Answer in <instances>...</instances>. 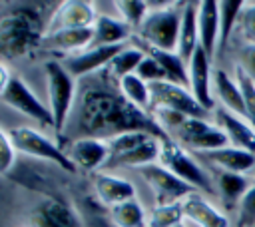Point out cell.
I'll list each match as a JSON object with an SVG mask.
<instances>
[{
	"mask_svg": "<svg viewBox=\"0 0 255 227\" xmlns=\"http://www.w3.org/2000/svg\"><path fill=\"white\" fill-rule=\"evenodd\" d=\"M16 149L24 155L36 157V159H44V161H52L54 165H58L60 169L68 171V173H76L78 167L72 163V159L68 157V153L58 147L50 137H46L42 131H38L36 127H28V125H16L12 129H8Z\"/></svg>",
	"mask_w": 255,
	"mask_h": 227,
	"instance_id": "cell-6",
	"label": "cell"
},
{
	"mask_svg": "<svg viewBox=\"0 0 255 227\" xmlns=\"http://www.w3.org/2000/svg\"><path fill=\"white\" fill-rule=\"evenodd\" d=\"M92 187H94L98 199L110 209L124 203V201L137 197V189H135L133 181H129L122 175H116L112 171L92 173Z\"/></svg>",
	"mask_w": 255,
	"mask_h": 227,
	"instance_id": "cell-16",
	"label": "cell"
},
{
	"mask_svg": "<svg viewBox=\"0 0 255 227\" xmlns=\"http://www.w3.org/2000/svg\"><path fill=\"white\" fill-rule=\"evenodd\" d=\"M235 64L255 82V44H243L237 52Z\"/></svg>",
	"mask_w": 255,
	"mask_h": 227,
	"instance_id": "cell-40",
	"label": "cell"
},
{
	"mask_svg": "<svg viewBox=\"0 0 255 227\" xmlns=\"http://www.w3.org/2000/svg\"><path fill=\"white\" fill-rule=\"evenodd\" d=\"M18 149L8 133V129H2L0 131V165H2V171L8 173L14 165H16V157H18Z\"/></svg>",
	"mask_w": 255,
	"mask_h": 227,
	"instance_id": "cell-37",
	"label": "cell"
},
{
	"mask_svg": "<svg viewBox=\"0 0 255 227\" xmlns=\"http://www.w3.org/2000/svg\"><path fill=\"white\" fill-rule=\"evenodd\" d=\"M110 219L116 227H145L147 223V211L141 205V201L129 199L110 209Z\"/></svg>",
	"mask_w": 255,
	"mask_h": 227,
	"instance_id": "cell-29",
	"label": "cell"
},
{
	"mask_svg": "<svg viewBox=\"0 0 255 227\" xmlns=\"http://www.w3.org/2000/svg\"><path fill=\"white\" fill-rule=\"evenodd\" d=\"M0 98H2V102L6 106H10L12 110L24 114L32 121H36L40 125H48V127L54 129V117H52V114L48 110V104H42L38 100V96L30 90V86L20 76L12 78L8 88L4 92H0Z\"/></svg>",
	"mask_w": 255,
	"mask_h": 227,
	"instance_id": "cell-10",
	"label": "cell"
},
{
	"mask_svg": "<svg viewBox=\"0 0 255 227\" xmlns=\"http://www.w3.org/2000/svg\"><path fill=\"white\" fill-rule=\"evenodd\" d=\"M151 58L157 60V64L161 66L163 74H165V82L177 84V86H185L189 88V70H187V62L177 54V52H167V50H155V48H143Z\"/></svg>",
	"mask_w": 255,
	"mask_h": 227,
	"instance_id": "cell-28",
	"label": "cell"
},
{
	"mask_svg": "<svg viewBox=\"0 0 255 227\" xmlns=\"http://www.w3.org/2000/svg\"><path fill=\"white\" fill-rule=\"evenodd\" d=\"M137 177L143 181L147 191L151 193L155 205H171V203H181L193 187H189L185 181H181L177 175H173L169 169H165L159 161L135 169Z\"/></svg>",
	"mask_w": 255,
	"mask_h": 227,
	"instance_id": "cell-7",
	"label": "cell"
},
{
	"mask_svg": "<svg viewBox=\"0 0 255 227\" xmlns=\"http://www.w3.org/2000/svg\"><path fill=\"white\" fill-rule=\"evenodd\" d=\"M213 121L227 135L229 145L255 153V127L245 117L217 106L213 110Z\"/></svg>",
	"mask_w": 255,
	"mask_h": 227,
	"instance_id": "cell-17",
	"label": "cell"
},
{
	"mask_svg": "<svg viewBox=\"0 0 255 227\" xmlns=\"http://www.w3.org/2000/svg\"><path fill=\"white\" fill-rule=\"evenodd\" d=\"M189 92L193 98L207 110H215V98H213V68H211V58L197 48V52L191 56L189 64Z\"/></svg>",
	"mask_w": 255,
	"mask_h": 227,
	"instance_id": "cell-15",
	"label": "cell"
},
{
	"mask_svg": "<svg viewBox=\"0 0 255 227\" xmlns=\"http://www.w3.org/2000/svg\"><path fill=\"white\" fill-rule=\"evenodd\" d=\"M149 92H151V112L161 108V110H171V112L183 114L187 117H205L207 119V115H209V112L193 98V94L185 86H177V84L161 80V82L149 84Z\"/></svg>",
	"mask_w": 255,
	"mask_h": 227,
	"instance_id": "cell-9",
	"label": "cell"
},
{
	"mask_svg": "<svg viewBox=\"0 0 255 227\" xmlns=\"http://www.w3.org/2000/svg\"><path fill=\"white\" fill-rule=\"evenodd\" d=\"M175 227H187V225H185V223H183V221H181V223H177V225H175Z\"/></svg>",
	"mask_w": 255,
	"mask_h": 227,
	"instance_id": "cell-42",
	"label": "cell"
},
{
	"mask_svg": "<svg viewBox=\"0 0 255 227\" xmlns=\"http://www.w3.org/2000/svg\"><path fill=\"white\" fill-rule=\"evenodd\" d=\"M253 179H255V169H253Z\"/></svg>",
	"mask_w": 255,
	"mask_h": 227,
	"instance_id": "cell-43",
	"label": "cell"
},
{
	"mask_svg": "<svg viewBox=\"0 0 255 227\" xmlns=\"http://www.w3.org/2000/svg\"><path fill=\"white\" fill-rule=\"evenodd\" d=\"M245 2L241 0H223L219 2V46H225L239 26V18Z\"/></svg>",
	"mask_w": 255,
	"mask_h": 227,
	"instance_id": "cell-31",
	"label": "cell"
},
{
	"mask_svg": "<svg viewBox=\"0 0 255 227\" xmlns=\"http://www.w3.org/2000/svg\"><path fill=\"white\" fill-rule=\"evenodd\" d=\"M161 141L163 139H157V137H151L147 139L145 143H141L139 147L124 153V155H118V157H112L106 165V169L102 171H114V169H139V167H145V165H151V163H157L159 161V153H161Z\"/></svg>",
	"mask_w": 255,
	"mask_h": 227,
	"instance_id": "cell-24",
	"label": "cell"
},
{
	"mask_svg": "<svg viewBox=\"0 0 255 227\" xmlns=\"http://www.w3.org/2000/svg\"><path fill=\"white\" fill-rule=\"evenodd\" d=\"M233 76L237 80V86L243 96V106H245V119L255 127V82L235 64L233 66Z\"/></svg>",
	"mask_w": 255,
	"mask_h": 227,
	"instance_id": "cell-34",
	"label": "cell"
},
{
	"mask_svg": "<svg viewBox=\"0 0 255 227\" xmlns=\"http://www.w3.org/2000/svg\"><path fill=\"white\" fill-rule=\"evenodd\" d=\"M159 163L169 169L173 175H177L181 181H185L189 187H193L199 193H215L213 177L207 171V165L197 157L191 155L187 147L177 143L175 139H163L161 141V153Z\"/></svg>",
	"mask_w": 255,
	"mask_h": 227,
	"instance_id": "cell-5",
	"label": "cell"
},
{
	"mask_svg": "<svg viewBox=\"0 0 255 227\" xmlns=\"http://www.w3.org/2000/svg\"><path fill=\"white\" fill-rule=\"evenodd\" d=\"M237 219L239 227H255V181L237 205Z\"/></svg>",
	"mask_w": 255,
	"mask_h": 227,
	"instance_id": "cell-36",
	"label": "cell"
},
{
	"mask_svg": "<svg viewBox=\"0 0 255 227\" xmlns=\"http://www.w3.org/2000/svg\"><path fill=\"white\" fill-rule=\"evenodd\" d=\"M143 58H145L143 46L128 44V46L106 66V70H102V72H104L110 80H114V82L118 84L122 78L129 76V74H135L137 68H139V64L143 62Z\"/></svg>",
	"mask_w": 255,
	"mask_h": 227,
	"instance_id": "cell-27",
	"label": "cell"
},
{
	"mask_svg": "<svg viewBox=\"0 0 255 227\" xmlns=\"http://www.w3.org/2000/svg\"><path fill=\"white\" fill-rule=\"evenodd\" d=\"M181 213L187 227H231L229 215L199 191H191L181 201Z\"/></svg>",
	"mask_w": 255,
	"mask_h": 227,
	"instance_id": "cell-11",
	"label": "cell"
},
{
	"mask_svg": "<svg viewBox=\"0 0 255 227\" xmlns=\"http://www.w3.org/2000/svg\"><path fill=\"white\" fill-rule=\"evenodd\" d=\"M143 82H147V84H155V82H161V80H165V74H163V70H161V66L157 64V60L155 58H151L147 52H145V58H143V62L139 64V68H137V72H135Z\"/></svg>",
	"mask_w": 255,
	"mask_h": 227,
	"instance_id": "cell-38",
	"label": "cell"
},
{
	"mask_svg": "<svg viewBox=\"0 0 255 227\" xmlns=\"http://www.w3.org/2000/svg\"><path fill=\"white\" fill-rule=\"evenodd\" d=\"M239 28H241V36L245 38V44H255V2H247L243 6Z\"/></svg>",
	"mask_w": 255,
	"mask_h": 227,
	"instance_id": "cell-39",
	"label": "cell"
},
{
	"mask_svg": "<svg viewBox=\"0 0 255 227\" xmlns=\"http://www.w3.org/2000/svg\"><path fill=\"white\" fill-rule=\"evenodd\" d=\"M48 110L54 117V131L62 133L70 121L76 106V80L58 60H48L44 64Z\"/></svg>",
	"mask_w": 255,
	"mask_h": 227,
	"instance_id": "cell-4",
	"label": "cell"
},
{
	"mask_svg": "<svg viewBox=\"0 0 255 227\" xmlns=\"http://www.w3.org/2000/svg\"><path fill=\"white\" fill-rule=\"evenodd\" d=\"M169 139H175L193 153L213 151L229 145L227 135L217 127V123L207 121L205 117H185V121L169 135Z\"/></svg>",
	"mask_w": 255,
	"mask_h": 227,
	"instance_id": "cell-8",
	"label": "cell"
},
{
	"mask_svg": "<svg viewBox=\"0 0 255 227\" xmlns=\"http://www.w3.org/2000/svg\"><path fill=\"white\" fill-rule=\"evenodd\" d=\"M211 177H213L215 195L221 199L225 207H237L241 197L247 193V189L255 181L245 173H231L223 169H211Z\"/></svg>",
	"mask_w": 255,
	"mask_h": 227,
	"instance_id": "cell-20",
	"label": "cell"
},
{
	"mask_svg": "<svg viewBox=\"0 0 255 227\" xmlns=\"http://www.w3.org/2000/svg\"><path fill=\"white\" fill-rule=\"evenodd\" d=\"M183 6L185 2L149 4V14L135 30V38L143 42V48H155L167 52L177 50Z\"/></svg>",
	"mask_w": 255,
	"mask_h": 227,
	"instance_id": "cell-2",
	"label": "cell"
},
{
	"mask_svg": "<svg viewBox=\"0 0 255 227\" xmlns=\"http://www.w3.org/2000/svg\"><path fill=\"white\" fill-rule=\"evenodd\" d=\"M98 14H100L98 6L92 2H84V0L62 2L54 10L52 18L48 20L46 34L56 30H68V28H94Z\"/></svg>",
	"mask_w": 255,
	"mask_h": 227,
	"instance_id": "cell-13",
	"label": "cell"
},
{
	"mask_svg": "<svg viewBox=\"0 0 255 227\" xmlns=\"http://www.w3.org/2000/svg\"><path fill=\"white\" fill-rule=\"evenodd\" d=\"M78 215L58 197H44L32 211L30 227H78Z\"/></svg>",
	"mask_w": 255,
	"mask_h": 227,
	"instance_id": "cell-19",
	"label": "cell"
},
{
	"mask_svg": "<svg viewBox=\"0 0 255 227\" xmlns=\"http://www.w3.org/2000/svg\"><path fill=\"white\" fill-rule=\"evenodd\" d=\"M12 72H10V66L6 64V60L0 62V92H4L8 88V84L12 82Z\"/></svg>",
	"mask_w": 255,
	"mask_h": 227,
	"instance_id": "cell-41",
	"label": "cell"
},
{
	"mask_svg": "<svg viewBox=\"0 0 255 227\" xmlns=\"http://www.w3.org/2000/svg\"><path fill=\"white\" fill-rule=\"evenodd\" d=\"M118 16L131 28L137 30L141 26V22L145 20V16L149 14V2H141V0H120L114 2Z\"/></svg>",
	"mask_w": 255,
	"mask_h": 227,
	"instance_id": "cell-33",
	"label": "cell"
},
{
	"mask_svg": "<svg viewBox=\"0 0 255 227\" xmlns=\"http://www.w3.org/2000/svg\"><path fill=\"white\" fill-rule=\"evenodd\" d=\"M28 227H30V225H28Z\"/></svg>",
	"mask_w": 255,
	"mask_h": 227,
	"instance_id": "cell-44",
	"label": "cell"
},
{
	"mask_svg": "<svg viewBox=\"0 0 255 227\" xmlns=\"http://www.w3.org/2000/svg\"><path fill=\"white\" fill-rule=\"evenodd\" d=\"M197 28H199V48L213 58L219 46V2L203 0L197 8Z\"/></svg>",
	"mask_w": 255,
	"mask_h": 227,
	"instance_id": "cell-21",
	"label": "cell"
},
{
	"mask_svg": "<svg viewBox=\"0 0 255 227\" xmlns=\"http://www.w3.org/2000/svg\"><path fill=\"white\" fill-rule=\"evenodd\" d=\"M213 98L219 102L221 108L245 117V106H243V96L237 86V80L233 74H229L223 68L213 70Z\"/></svg>",
	"mask_w": 255,
	"mask_h": 227,
	"instance_id": "cell-23",
	"label": "cell"
},
{
	"mask_svg": "<svg viewBox=\"0 0 255 227\" xmlns=\"http://www.w3.org/2000/svg\"><path fill=\"white\" fill-rule=\"evenodd\" d=\"M44 36V24L40 20L38 10L18 6L16 10H8L2 14L0 38L4 54L20 56L30 48L42 44Z\"/></svg>",
	"mask_w": 255,
	"mask_h": 227,
	"instance_id": "cell-3",
	"label": "cell"
},
{
	"mask_svg": "<svg viewBox=\"0 0 255 227\" xmlns=\"http://www.w3.org/2000/svg\"><path fill=\"white\" fill-rule=\"evenodd\" d=\"M197 8L199 2H185L181 14V28L177 38V54L189 64L191 56L199 48V28H197Z\"/></svg>",
	"mask_w": 255,
	"mask_h": 227,
	"instance_id": "cell-26",
	"label": "cell"
},
{
	"mask_svg": "<svg viewBox=\"0 0 255 227\" xmlns=\"http://www.w3.org/2000/svg\"><path fill=\"white\" fill-rule=\"evenodd\" d=\"M155 135L147 133V131H128V133H122V135H116L112 139H108L110 143V151H112V157H118V155H124L135 147H139L141 143H145L147 139H151ZM110 157V159H112Z\"/></svg>",
	"mask_w": 255,
	"mask_h": 227,
	"instance_id": "cell-35",
	"label": "cell"
},
{
	"mask_svg": "<svg viewBox=\"0 0 255 227\" xmlns=\"http://www.w3.org/2000/svg\"><path fill=\"white\" fill-rule=\"evenodd\" d=\"M207 167L211 169H223V171H231V173H253L255 169V153L233 147V145H225L213 151H203V153H195Z\"/></svg>",
	"mask_w": 255,
	"mask_h": 227,
	"instance_id": "cell-18",
	"label": "cell"
},
{
	"mask_svg": "<svg viewBox=\"0 0 255 227\" xmlns=\"http://www.w3.org/2000/svg\"><path fill=\"white\" fill-rule=\"evenodd\" d=\"M106 80L100 78L96 82H86L78 96L74 121L76 129L82 133L80 137L112 139L128 131H147L157 139H169L151 112H143L129 104L120 88H112Z\"/></svg>",
	"mask_w": 255,
	"mask_h": 227,
	"instance_id": "cell-1",
	"label": "cell"
},
{
	"mask_svg": "<svg viewBox=\"0 0 255 227\" xmlns=\"http://www.w3.org/2000/svg\"><path fill=\"white\" fill-rule=\"evenodd\" d=\"M128 44H116V46H92L84 52L78 54H70L62 60V64L66 66V70L74 76V78H82L94 72H102L106 70V66L126 48Z\"/></svg>",
	"mask_w": 255,
	"mask_h": 227,
	"instance_id": "cell-14",
	"label": "cell"
},
{
	"mask_svg": "<svg viewBox=\"0 0 255 227\" xmlns=\"http://www.w3.org/2000/svg\"><path fill=\"white\" fill-rule=\"evenodd\" d=\"M94 42V28H68V30H56L48 32L42 40V46L48 50L78 54L92 46Z\"/></svg>",
	"mask_w": 255,
	"mask_h": 227,
	"instance_id": "cell-22",
	"label": "cell"
},
{
	"mask_svg": "<svg viewBox=\"0 0 255 227\" xmlns=\"http://www.w3.org/2000/svg\"><path fill=\"white\" fill-rule=\"evenodd\" d=\"M118 88L122 92V96L133 104L135 108L143 110V112H151V92H149V84L143 82L137 74H129L126 78H122L118 82Z\"/></svg>",
	"mask_w": 255,
	"mask_h": 227,
	"instance_id": "cell-30",
	"label": "cell"
},
{
	"mask_svg": "<svg viewBox=\"0 0 255 227\" xmlns=\"http://www.w3.org/2000/svg\"><path fill=\"white\" fill-rule=\"evenodd\" d=\"M66 153L78 169L92 173L106 169L112 157L108 139H100V137H76L70 141Z\"/></svg>",
	"mask_w": 255,
	"mask_h": 227,
	"instance_id": "cell-12",
	"label": "cell"
},
{
	"mask_svg": "<svg viewBox=\"0 0 255 227\" xmlns=\"http://www.w3.org/2000/svg\"><path fill=\"white\" fill-rule=\"evenodd\" d=\"M133 30L120 18L112 14H98L94 24V42L92 46H116V44H129ZM90 46V48H92Z\"/></svg>",
	"mask_w": 255,
	"mask_h": 227,
	"instance_id": "cell-25",
	"label": "cell"
},
{
	"mask_svg": "<svg viewBox=\"0 0 255 227\" xmlns=\"http://www.w3.org/2000/svg\"><path fill=\"white\" fill-rule=\"evenodd\" d=\"M181 221H183L181 203L153 205L147 211V223H145V227H175Z\"/></svg>",
	"mask_w": 255,
	"mask_h": 227,
	"instance_id": "cell-32",
	"label": "cell"
}]
</instances>
